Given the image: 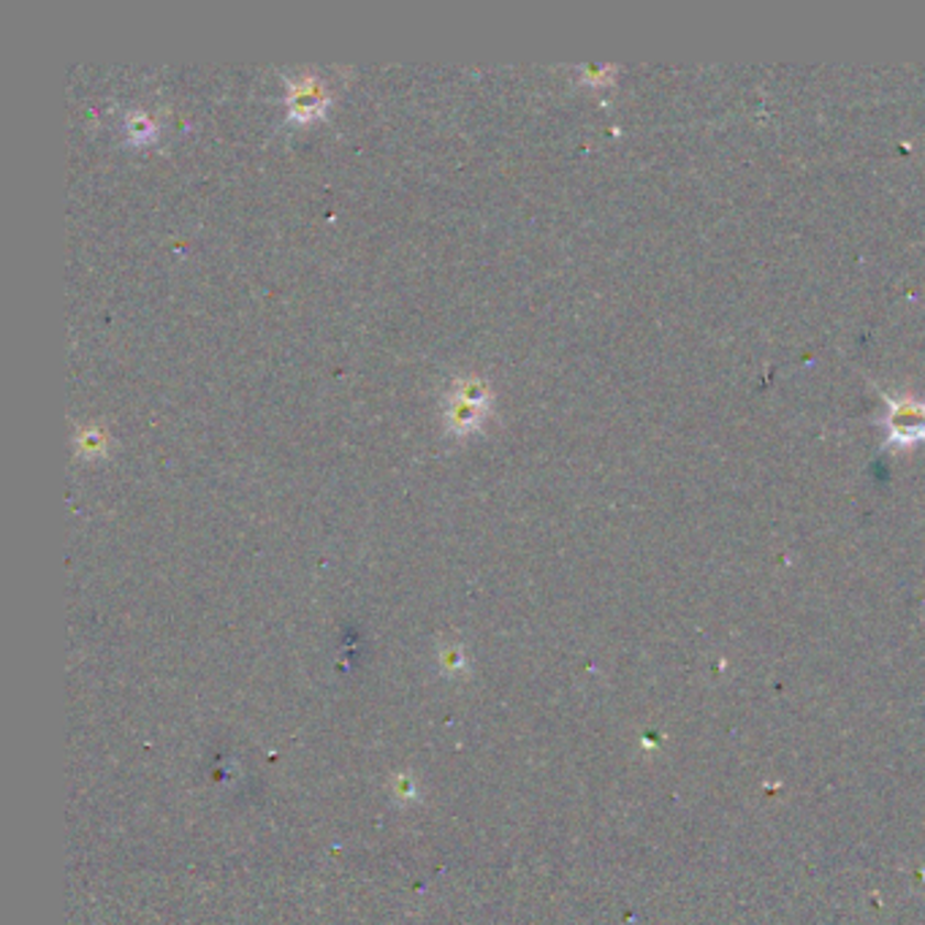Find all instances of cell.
I'll return each mask as SVG.
<instances>
[{
  "label": "cell",
  "instance_id": "cell-5",
  "mask_svg": "<svg viewBox=\"0 0 925 925\" xmlns=\"http://www.w3.org/2000/svg\"><path fill=\"white\" fill-rule=\"evenodd\" d=\"M74 443L81 456H101L104 450H107V435H104L101 429H96V426H81V429H76Z\"/></svg>",
  "mask_w": 925,
  "mask_h": 925
},
{
  "label": "cell",
  "instance_id": "cell-1",
  "mask_svg": "<svg viewBox=\"0 0 925 925\" xmlns=\"http://www.w3.org/2000/svg\"><path fill=\"white\" fill-rule=\"evenodd\" d=\"M491 405V391L476 374H465L454 383L445 396V424L456 435H465L481 426L486 410Z\"/></svg>",
  "mask_w": 925,
  "mask_h": 925
},
{
  "label": "cell",
  "instance_id": "cell-3",
  "mask_svg": "<svg viewBox=\"0 0 925 925\" xmlns=\"http://www.w3.org/2000/svg\"><path fill=\"white\" fill-rule=\"evenodd\" d=\"M285 107L291 120H315L329 107V90L315 74L285 76Z\"/></svg>",
  "mask_w": 925,
  "mask_h": 925
},
{
  "label": "cell",
  "instance_id": "cell-4",
  "mask_svg": "<svg viewBox=\"0 0 925 925\" xmlns=\"http://www.w3.org/2000/svg\"><path fill=\"white\" fill-rule=\"evenodd\" d=\"M126 133H128V139H131V144H148L155 139L157 126H155V120H152L150 111L131 109L126 115Z\"/></svg>",
  "mask_w": 925,
  "mask_h": 925
},
{
  "label": "cell",
  "instance_id": "cell-2",
  "mask_svg": "<svg viewBox=\"0 0 925 925\" xmlns=\"http://www.w3.org/2000/svg\"><path fill=\"white\" fill-rule=\"evenodd\" d=\"M885 400V415H882V429H885V445H915L925 440V400L910 394H888L882 391Z\"/></svg>",
  "mask_w": 925,
  "mask_h": 925
}]
</instances>
